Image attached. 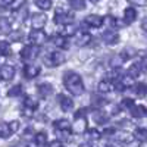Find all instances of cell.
<instances>
[{
    "mask_svg": "<svg viewBox=\"0 0 147 147\" xmlns=\"http://www.w3.org/2000/svg\"><path fill=\"white\" fill-rule=\"evenodd\" d=\"M77 31H78L77 25H74V24L71 22V24H66V25H63V28H62V31H60V34H62L63 37H72V35L77 34Z\"/></svg>",
    "mask_w": 147,
    "mask_h": 147,
    "instance_id": "obj_23",
    "label": "cell"
},
{
    "mask_svg": "<svg viewBox=\"0 0 147 147\" xmlns=\"http://www.w3.org/2000/svg\"><path fill=\"white\" fill-rule=\"evenodd\" d=\"M15 18L19 21V22H24L27 18H28V7L25 5H22L21 7L15 9Z\"/></svg>",
    "mask_w": 147,
    "mask_h": 147,
    "instance_id": "obj_22",
    "label": "cell"
},
{
    "mask_svg": "<svg viewBox=\"0 0 147 147\" xmlns=\"http://www.w3.org/2000/svg\"><path fill=\"white\" fill-rule=\"evenodd\" d=\"M102 40L107 44V46H115L119 43V34L113 30H106L102 34Z\"/></svg>",
    "mask_w": 147,
    "mask_h": 147,
    "instance_id": "obj_7",
    "label": "cell"
},
{
    "mask_svg": "<svg viewBox=\"0 0 147 147\" xmlns=\"http://www.w3.org/2000/svg\"><path fill=\"white\" fill-rule=\"evenodd\" d=\"M9 37H10V41H21L22 40V37H24V34H22V31H10L9 32Z\"/></svg>",
    "mask_w": 147,
    "mask_h": 147,
    "instance_id": "obj_37",
    "label": "cell"
},
{
    "mask_svg": "<svg viewBox=\"0 0 147 147\" xmlns=\"http://www.w3.org/2000/svg\"><path fill=\"white\" fill-rule=\"evenodd\" d=\"M129 110H131L132 118H136V119H141V118H144L147 115V109L144 106H136V105H134Z\"/></svg>",
    "mask_w": 147,
    "mask_h": 147,
    "instance_id": "obj_20",
    "label": "cell"
},
{
    "mask_svg": "<svg viewBox=\"0 0 147 147\" xmlns=\"http://www.w3.org/2000/svg\"><path fill=\"white\" fill-rule=\"evenodd\" d=\"M22 85L21 84H16V85H13V87H10L9 90H7V96L9 97H18V96H21L22 94Z\"/></svg>",
    "mask_w": 147,
    "mask_h": 147,
    "instance_id": "obj_32",
    "label": "cell"
},
{
    "mask_svg": "<svg viewBox=\"0 0 147 147\" xmlns=\"http://www.w3.org/2000/svg\"><path fill=\"white\" fill-rule=\"evenodd\" d=\"M52 43L57 49H66L68 47V37H63L62 34H56L52 37Z\"/></svg>",
    "mask_w": 147,
    "mask_h": 147,
    "instance_id": "obj_16",
    "label": "cell"
},
{
    "mask_svg": "<svg viewBox=\"0 0 147 147\" xmlns=\"http://www.w3.org/2000/svg\"><path fill=\"white\" fill-rule=\"evenodd\" d=\"M24 106L25 107H31V109H37L38 107V100L35 99L32 96H25V99H24Z\"/></svg>",
    "mask_w": 147,
    "mask_h": 147,
    "instance_id": "obj_30",
    "label": "cell"
},
{
    "mask_svg": "<svg viewBox=\"0 0 147 147\" xmlns=\"http://www.w3.org/2000/svg\"><path fill=\"white\" fill-rule=\"evenodd\" d=\"M12 134L13 132H12L9 124H6V122H0V138H9Z\"/></svg>",
    "mask_w": 147,
    "mask_h": 147,
    "instance_id": "obj_27",
    "label": "cell"
},
{
    "mask_svg": "<svg viewBox=\"0 0 147 147\" xmlns=\"http://www.w3.org/2000/svg\"><path fill=\"white\" fill-rule=\"evenodd\" d=\"M91 118H93V121L96 122V124H99V125H105L109 121L107 113L103 112V110H94V112L91 113Z\"/></svg>",
    "mask_w": 147,
    "mask_h": 147,
    "instance_id": "obj_14",
    "label": "cell"
},
{
    "mask_svg": "<svg viewBox=\"0 0 147 147\" xmlns=\"http://www.w3.org/2000/svg\"><path fill=\"white\" fill-rule=\"evenodd\" d=\"M15 77V68L12 65H3L0 68V78L5 81H10Z\"/></svg>",
    "mask_w": 147,
    "mask_h": 147,
    "instance_id": "obj_11",
    "label": "cell"
},
{
    "mask_svg": "<svg viewBox=\"0 0 147 147\" xmlns=\"http://www.w3.org/2000/svg\"><path fill=\"white\" fill-rule=\"evenodd\" d=\"M28 40L32 46H37V47H40L41 44H44L47 41V37L44 34L43 30H32L28 35Z\"/></svg>",
    "mask_w": 147,
    "mask_h": 147,
    "instance_id": "obj_5",
    "label": "cell"
},
{
    "mask_svg": "<svg viewBox=\"0 0 147 147\" xmlns=\"http://www.w3.org/2000/svg\"><path fill=\"white\" fill-rule=\"evenodd\" d=\"M90 2H93V3H99L100 0H90Z\"/></svg>",
    "mask_w": 147,
    "mask_h": 147,
    "instance_id": "obj_49",
    "label": "cell"
},
{
    "mask_svg": "<svg viewBox=\"0 0 147 147\" xmlns=\"http://www.w3.org/2000/svg\"><path fill=\"white\" fill-rule=\"evenodd\" d=\"M141 28L147 32V18H144V19L141 21Z\"/></svg>",
    "mask_w": 147,
    "mask_h": 147,
    "instance_id": "obj_47",
    "label": "cell"
},
{
    "mask_svg": "<svg viewBox=\"0 0 147 147\" xmlns=\"http://www.w3.org/2000/svg\"><path fill=\"white\" fill-rule=\"evenodd\" d=\"M84 22L87 24L88 27H91V28H100V27L103 25V18H102L100 15L93 13V15H88L87 18H85Z\"/></svg>",
    "mask_w": 147,
    "mask_h": 147,
    "instance_id": "obj_12",
    "label": "cell"
},
{
    "mask_svg": "<svg viewBox=\"0 0 147 147\" xmlns=\"http://www.w3.org/2000/svg\"><path fill=\"white\" fill-rule=\"evenodd\" d=\"M131 5H137V6H146L147 0H128Z\"/></svg>",
    "mask_w": 147,
    "mask_h": 147,
    "instance_id": "obj_41",
    "label": "cell"
},
{
    "mask_svg": "<svg viewBox=\"0 0 147 147\" xmlns=\"http://www.w3.org/2000/svg\"><path fill=\"white\" fill-rule=\"evenodd\" d=\"M56 25H66V24H71L74 21V13L71 12H66L63 9H56V13H55V18H53Z\"/></svg>",
    "mask_w": 147,
    "mask_h": 147,
    "instance_id": "obj_4",
    "label": "cell"
},
{
    "mask_svg": "<svg viewBox=\"0 0 147 147\" xmlns=\"http://www.w3.org/2000/svg\"><path fill=\"white\" fill-rule=\"evenodd\" d=\"M85 113H87V110L85 109H80L78 112H75V122H74L72 125V129L74 132L77 134H82L87 131V119H85Z\"/></svg>",
    "mask_w": 147,
    "mask_h": 147,
    "instance_id": "obj_3",
    "label": "cell"
},
{
    "mask_svg": "<svg viewBox=\"0 0 147 147\" xmlns=\"http://www.w3.org/2000/svg\"><path fill=\"white\" fill-rule=\"evenodd\" d=\"M100 131H97V129H94V128H90V129H87V138L90 140V141H97L100 138Z\"/></svg>",
    "mask_w": 147,
    "mask_h": 147,
    "instance_id": "obj_35",
    "label": "cell"
},
{
    "mask_svg": "<svg viewBox=\"0 0 147 147\" xmlns=\"http://www.w3.org/2000/svg\"><path fill=\"white\" fill-rule=\"evenodd\" d=\"M134 137H136L140 143L147 141V129L146 128H137L136 131H134Z\"/></svg>",
    "mask_w": 147,
    "mask_h": 147,
    "instance_id": "obj_31",
    "label": "cell"
},
{
    "mask_svg": "<svg viewBox=\"0 0 147 147\" xmlns=\"http://www.w3.org/2000/svg\"><path fill=\"white\" fill-rule=\"evenodd\" d=\"M134 106V100L132 99H124L121 103V107H124V109H131Z\"/></svg>",
    "mask_w": 147,
    "mask_h": 147,
    "instance_id": "obj_38",
    "label": "cell"
},
{
    "mask_svg": "<svg viewBox=\"0 0 147 147\" xmlns=\"http://www.w3.org/2000/svg\"><path fill=\"white\" fill-rule=\"evenodd\" d=\"M53 128L56 131H68V129H71V124H69L68 119L60 118V119H56L53 122Z\"/></svg>",
    "mask_w": 147,
    "mask_h": 147,
    "instance_id": "obj_18",
    "label": "cell"
},
{
    "mask_svg": "<svg viewBox=\"0 0 147 147\" xmlns=\"http://www.w3.org/2000/svg\"><path fill=\"white\" fill-rule=\"evenodd\" d=\"M119 81H121V84H122V85H124V88L132 87V85L136 84V78H134V77H131L128 72L125 74V75H122V77L119 78Z\"/></svg>",
    "mask_w": 147,
    "mask_h": 147,
    "instance_id": "obj_25",
    "label": "cell"
},
{
    "mask_svg": "<svg viewBox=\"0 0 147 147\" xmlns=\"http://www.w3.org/2000/svg\"><path fill=\"white\" fill-rule=\"evenodd\" d=\"M21 59L22 60H25V62H30V60H34L37 56H38V47L37 46H25V47H22V50L19 53Z\"/></svg>",
    "mask_w": 147,
    "mask_h": 147,
    "instance_id": "obj_6",
    "label": "cell"
},
{
    "mask_svg": "<svg viewBox=\"0 0 147 147\" xmlns=\"http://www.w3.org/2000/svg\"><path fill=\"white\" fill-rule=\"evenodd\" d=\"M34 3L41 10H49L52 7V0H34Z\"/></svg>",
    "mask_w": 147,
    "mask_h": 147,
    "instance_id": "obj_33",
    "label": "cell"
},
{
    "mask_svg": "<svg viewBox=\"0 0 147 147\" xmlns=\"http://www.w3.org/2000/svg\"><path fill=\"white\" fill-rule=\"evenodd\" d=\"M12 3H13V0H0V6L2 7H9L12 6Z\"/></svg>",
    "mask_w": 147,
    "mask_h": 147,
    "instance_id": "obj_42",
    "label": "cell"
},
{
    "mask_svg": "<svg viewBox=\"0 0 147 147\" xmlns=\"http://www.w3.org/2000/svg\"><path fill=\"white\" fill-rule=\"evenodd\" d=\"M32 115H34V109H31V107H25V106L22 107V116H25V118H31Z\"/></svg>",
    "mask_w": 147,
    "mask_h": 147,
    "instance_id": "obj_39",
    "label": "cell"
},
{
    "mask_svg": "<svg viewBox=\"0 0 147 147\" xmlns=\"http://www.w3.org/2000/svg\"><path fill=\"white\" fill-rule=\"evenodd\" d=\"M69 6L74 10H84L87 5H85L84 0H69Z\"/></svg>",
    "mask_w": 147,
    "mask_h": 147,
    "instance_id": "obj_34",
    "label": "cell"
},
{
    "mask_svg": "<svg viewBox=\"0 0 147 147\" xmlns=\"http://www.w3.org/2000/svg\"><path fill=\"white\" fill-rule=\"evenodd\" d=\"M141 71H143V66H141V62H134L129 68H128V74L131 77H138L140 74H141Z\"/></svg>",
    "mask_w": 147,
    "mask_h": 147,
    "instance_id": "obj_26",
    "label": "cell"
},
{
    "mask_svg": "<svg viewBox=\"0 0 147 147\" xmlns=\"http://www.w3.org/2000/svg\"><path fill=\"white\" fill-rule=\"evenodd\" d=\"M65 60H66L65 55H63L62 52L56 50V52L47 53V55L43 57V63H44L46 66H49V68H56V66H60L62 63H65Z\"/></svg>",
    "mask_w": 147,
    "mask_h": 147,
    "instance_id": "obj_2",
    "label": "cell"
},
{
    "mask_svg": "<svg viewBox=\"0 0 147 147\" xmlns=\"http://www.w3.org/2000/svg\"><path fill=\"white\" fill-rule=\"evenodd\" d=\"M12 31V24L6 16H0V32L2 34H9Z\"/></svg>",
    "mask_w": 147,
    "mask_h": 147,
    "instance_id": "obj_24",
    "label": "cell"
},
{
    "mask_svg": "<svg viewBox=\"0 0 147 147\" xmlns=\"http://www.w3.org/2000/svg\"><path fill=\"white\" fill-rule=\"evenodd\" d=\"M12 53L10 50V46L7 41H0V55L2 56H9Z\"/></svg>",
    "mask_w": 147,
    "mask_h": 147,
    "instance_id": "obj_36",
    "label": "cell"
},
{
    "mask_svg": "<svg viewBox=\"0 0 147 147\" xmlns=\"http://www.w3.org/2000/svg\"><path fill=\"white\" fill-rule=\"evenodd\" d=\"M113 134H115V128H106L105 131H103V136H113Z\"/></svg>",
    "mask_w": 147,
    "mask_h": 147,
    "instance_id": "obj_44",
    "label": "cell"
},
{
    "mask_svg": "<svg viewBox=\"0 0 147 147\" xmlns=\"http://www.w3.org/2000/svg\"><path fill=\"white\" fill-rule=\"evenodd\" d=\"M22 5H24V0H13V3H12V6H10V7L18 9V7H21Z\"/></svg>",
    "mask_w": 147,
    "mask_h": 147,
    "instance_id": "obj_43",
    "label": "cell"
},
{
    "mask_svg": "<svg viewBox=\"0 0 147 147\" xmlns=\"http://www.w3.org/2000/svg\"><path fill=\"white\" fill-rule=\"evenodd\" d=\"M31 136H32V128H27L24 132V138H30Z\"/></svg>",
    "mask_w": 147,
    "mask_h": 147,
    "instance_id": "obj_45",
    "label": "cell"
},
{
    "mask_svg": "<svg viewBox=\"0 0 147 147\" xmlns=\"http://www.w3.org/2000/svg\"><path fill=\"white\" fill-rule=\"evenodd\" d=\"M63 85L72 96H81L84 93V82L81 75L74 71H68L63 75Z\"/></svg>",
    "mask_w": 147,
    "mask_h": 147,
    "instance_id": "obj_1",
    "label": "cell"
},
{
    "mask_svg": "<svg viewBox=\"0 0 147 147\" xmlns=\"http://www.w3.org/2000/svg\"><path fill=\"white\" fill-rule=\"evenodd\" d=\"M34 143L38 146V147H43V146L47 143V134H46L44 131L37 132L35 136H34Z\"/></svg>",
    "mask_w": 147,
    "mask_h": 147,
    "instance_id": "obj_28",
    "label": "cell"
},
{
    "mask_svg": "<svg viewBox=\"0 0 147 147\" xmlns=\"http://www.w3.org/2000/svg\"><path fill=\"white\" fill-rule=\"evenodd\" d=\"M90 41H91V35L88 32H81V34L77 35V38H75V44L78 47L87 46V44H90Z\"/></svg>",
    "mask_w": 147,
    "mask_h": 147,
    "instance_id": "obj_19",
    "label": "cell"
},
{
    "mask_svg": "<svg viewBox=\"0 0 147 147\" xmlns=\"http://www.w3.org/2000/svg\"><path fill=\"white\" fill-rule=\"evenodd\" d=\"M47 24L46 13H34L31 16V27L34 30H43V27Z\"/></svg>",
    "mask_w": 147,
    "mask_h": 147,
    "instance_id": "obj_9",
    "label": "cell"
},
{
    "mask_svg": "<svg viewBox=\"0 0 147 147\" xmlns=\"http://www.w3.org/2000/svg\"><path fill=\"white\" fill-rule=\"evenodd\" d=\"M47 147H62V144H60V141H59V140H56V141L49 143V146H47Z\"/></svg>",
    "mask_w": 147,
    "mask_h": 147,
    "instance_id": "obj_46",
    "label": "cell"
},
{
    "mask_svg": "<svg viewBox=\"0 0 147 147\" xmlns=\"http://www.w3.org/2000/svg\"><path fill=\"white\" fill-rule=\"evenodd\" d=\"M134 91H136L137 97H146L147 96V84L146 82H138L134 87Z\"/></svg>",
    "mask_w": 147,
    "mask_h": 147,
    "instance_id": "obj_29",
    "label": "cell"
},
{
    "mask_svg": "<svg viewBox=\"0 0 147 147\" xmlns=\"http://www.w3.org/2000/svg\"><path fill=\"white\" fill-rule=\"evenodd\" d=\"M103 24H105V27H107V30H116V28H119V27H122L121 24H119V21L113 16V15H107V16H105L103 18Z\"/></svg>",
    "mask_w": 147,
    "mask_h": 147,
    "instance_id": "obj_15",
    "label": "cell"
},
{
    "mask_svg": "<svg viewBox=\"0 0 147 147\" xmlns=\"http://www.w3.org/2000/svg\"><path fill=\"white\" fill-rule=\"evenodd\" d=\"M40 75V66L37 65H27L25 68H24V77L28 78V80H34L35 77Z\"/></svg>",
    "mask_w": 147,
    "mask_h": 147,
    "instance_id": "obj_13",
    "label": "cell"
},
{
    "mask_svg": "<svg viewBox=\"0 0 147 147\" xmlns=\"http://www.w3.org/2000/svg\"><path fill=\"white\" fill-rule=\"evenodd\" d=\"M97 90H99V93H102V94L110 93L113 90V82H110L107 80H103V81L99 82V85H97Z\"/></svg>",
    "mask_w": 147,
    "mask_h": 147,
    "instance_id": "obj_21",
    "label": "cell"
},
{
    "mask_svg": "<svg viewBox=\"0 0 147 147\" xmlns=\"http://www.w3.org/2000/svg\"><path fill=\"white\" fill-rule=\"evenodd\" d=\"M106 147H115V146H106Z\"/></svg>",
    "mask_w": 147,
    "mask_h": 147,
    "instance_id": "obj_50",
    "label": "cell"
},
{
    "mask_svg": "<svg viewBox=\"0 0 147 147\" xmlns=\"http://www.w3.org/2000/svg\"><path fill=\"white\" fill-rule=\"evenodd\" d=\"M141 66H143V69H144V71H147V57L141 62Z\"/></svg>",
    "mask_w": 147,
    "mask_h": 147,
    "instance_id": "obj_48",
    "label": "cell"
},
{
    "mask_svg": "<svg viewBox=\"0 0 147 147\" xmlns=\"http://www.w3.org/2000/svg\"><path fill=\"white\" fill-rule=\"evenodd\" d=\"M9 127H10L12 132H16L19 129V122L18 121H12V122H9Z\"/></svg>",
    "mask_w": 147,
    "mask_h": 147,
    "instance_id": "obj_40",
    "label": "cell"
},
{
    "mask_svg": "<svg viewBox=\"0 0 147 147\" xmlns=\"http://www.w3.org/2000/svg\"><path fill=\"white\" fill-rule=\"evenodd\" d=\"M57 103H59L60 109H62L63 112H69V110H72V107H74L72 99L66 94H57Z\"/></svg>",
    "mask_w": 147,
    "mask_h": 147,
    "instance_id": "obj_10",
    "label": "cell"
},
{
    "mask_svg": "<svg viewBox=\"0 0 147 147\" xmlns=\"http://www.w3.org/2000/svg\"><path fill=\"white\" fill-rule=\"evenodd\" d=\"M53 91H55V88L50 82H41L37 85V93H38L41 99H49L53 94Z\"/></svg>",
    "mask_w": 147,
    "mask_h": 147,
    "instance_id": "obj_8",
    "label": "cell"
},
{
    "mask_svg": "<svg viewBox=\"0 0 147 147\" xmlns=\"http://www.w3.org/2000/svg\"><path fill=\"white\" fill-rule=\"evenodd\" d=\"M136 19H137V10L134 7H127L124 10V22L129 25V24H132Z\"/></svg>",
    "mask_w": 147,
    "mask_h": 147,
    "instance_id": "obj_17",
    "label": "cell"
}]
</instances>
